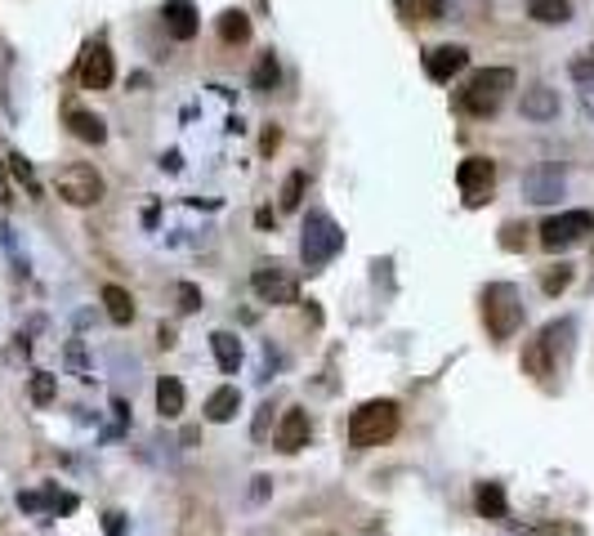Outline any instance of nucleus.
<instances>
[{"mask_svg": "<svg viewBox=\"0 0 594 536\" xmlns=\"http://www.w3.org/2000/svg\"><path fill=\"white\" fill-rule=\"evenodd\" d=\"M456 183H461L465 206H482V201H491V188H496V161H491V156H465V161L456 165Z\"/></svg>", "mask_w": 594, "mask_h": 536, "instance_id": "7", "label": "nucleus"}, {"mask_svg": "<svg viewBox=\"0 0 594 536\" xmlns=\"http://www.w3.org/2000/svg\"><path fill=\"white\" fill-rule=\"evenodd\" d=\"M340 246H345L340 224H336L327 210H309V219H304V237H300V260H304V268H309V272L327 268L336 255H340Z\"/></svg>", "mask_w": 594, "mask_h": 536, "instance_id": "3", "label": "nucleus"}, {"mask_svg": "<svg viewBox=\"0 0 594 536\" xmlns=\"http://www.w3.org/2000/svg\"><path fill=\"white\" fill-rule=\"evenodd\" d=\"M304 183H309L304 170H291V174H286V183H282V210H300V201H304Z\"/></svg>", "mask_w": 594, "mask_h": 536, "instance_id": "26", "label": "nucleus"}, {"mask_svg": "<svg viewBox=\"0 0 594 536\" xmlns=\"http://www.w3.org/2000/svg\"><path fill=\"white\" fill-rule=\"evenodd\" d=\"M241 406V394L233 389V385H224V389H215L211 398H206V415L215 420V424H224V420H233Z\"/></svg>", "mask_w": 594, "mask_h": 536, "instance_id": "20", "label": "nucleus"}, {"mask_svg": "<svg viewBox=\"0 0 594 536\" xmlns=\"http://www.w3.org/2000/svg\"><path fill=\"white\" fill-rule=\"evenodd\" d=\"M157 344L170 349V344H175V326H161V331H157Z\"/></svg>", "mask_w": 594, "mask_h": 536, "instance_id": "35", "label": "nucleus"}, {"mask_svg": "<svg viewBox=\"0 0 594 536\" xmlns=\"http://www.w3.org/2000/svg\"><path fill=\"white\" fill-rule=\"evenodd\" d=\"M104 304H108V317L117 326H130L134 322V299H130L125 286H104Z\"/></svg>", "mask_w": 594, "mask_h": 536, "instance_id": "22", "label": "nucleus"}, {"mask_svg": "<svg viewBox=\"0 0 594 536\" xmlns=\"http://www.w3.org/2000/svg\"><path fill=\"white\" fill-rule=\"evenodd\" d=\"M9 170H14V174H18V179H22V183H27V188H32V192H36V179H32V165H27V161H22V156H18V152H14V156H9Z\"/></svg>", "mask_w": 594, "mask_h": 536, "instance_id": "31", "label": "nucleus"}, {"mask_svg": "<svg viewBox=\"0 0 594 536\" xmlns=\"http://www.w3.org/2000/svg\"><path fill=\"white\" fill-rule=\"evenodd\" d=\"M568 286H572V264H554L545 277H541V290H545V295H563Z\"/></svg>", "mask_w": 594, "mask_h": 536, "instance_id": "27", "label": "nucleus"}, {"mask_svg": "<svg viewBox=\"0 0 594 536\" xmlns=\"http://www.w3.org/2000/svg\"><path fill=\"white\" fill-rule=\"evenodd\" d=\"M572 81H581V85H594V58H572Z\"/></svg>", "mask_w": 594, "mask_h": 536, "instance_id": "30", "label": "nucleus"}, {"mask_svg": "<svg viewBox=\"0 0 594 536\" xmlns=\"http://www.w3.org/2000/svg\"><path fill=\"white\" fill-rule=\"evenodd\" d=\"M54 394H58V385H54V376H32V402L36 406H45V402H54Z\"/></svg>", "mask_w": 594, "mask_h": 536, "instance_id": "28", "label": "nucleus"}, {"mask_svg": "<svg viewBox=\"0 0 594 536\" xmlns=\"http://www.w3.org/2000/svg\"><path fill=\"white\" fill-rule=\"evenodd\" d=\"M465 63H470V49H465V45H434V49L425 54V72H429V81H438V85H447L456 72H465Z\"/></svg>", "mask_w": 594, "mask_h": 536, "instance_id": "11", "label": "nucleus"}, {"mask_svg": "<svg viewBox=\"0 0 594 536\" xmlns=\"http://www.w3.org/2000/svg\"><path fill=\"white\" fill-rule=\"evenodd\" d=\"M554 340H559V322H550L536 340H527V349H523V371L527 376H536V380L554 376Z\"/></svg>", "mask_w": 594, "mask_h": 536, "instance_id": "9", "label": "nucleus"}, {"mask_svg": "<svg viewBox=\"0 0 594 536\" xmlns=\"http://www.w3.org/2000/svg\"><path fill=\"white\" fill-rule=\"evenodd\" d=\"M309 438H313L309 411L291 406V411L282 415V424H277V447H282V451H304V447H309Z\"/></svg>", "mask_w": 594, "mask_h": 536, "instance_id": "13", "label": "nucleus"}, {"mask_svg": "<svg viewBox=\"0 0 594 536\" xmlns=\"http://www.w3.org/2000/svg\"><path fill=\"white\" fill-rule=\"evenodd\" d=\"M482 322L496 340H509L518 326H523V299L509 281H491L482 290Z\"/></svg>", "mask_w": 594, "mask_h": 536, "instance_id": "4", "label": "nucleus"}, {"mask_svg": "<svg viewBox=\"0 0 594 536\" xmlns=\"http://www.w3.org/2000/svg\"><path fill=\"white\" fill-rule=\"evenodd\" d=\"M268 415H273V406H259V420H255V438H264V433H268Z\"/></svg>", "mask_w": 594, "mask_h": 536, "instance_id": "34", "label": "nucleus"}, {"mask_svg": "<svg viewBox=\"0 0 594 536\" xmlns=\"http://www.w3.org/2000/svg\"><path fill=\"white\" fill-rule=\"evenodd\" d=\"M586 233H594L590 210H563V215H550V219L541 224V246H545V251H568V246H577Z\"/></svg>", "mask_w": 594, "mask_h": 536, "instance_id": "6", "label": "nucleus"}, {"mask_svg": "<svg viewBox=\"0 0 594 536\" xmlns=\"http://www.w3.org/2000/svg\"><path fill=\"white\" fill-rule=\"evenodd\" d=\"M54 188H58V197H63L68 206H94V201L104 197V179H99V170L86 165V161L63 165L58 179H54Z\"/></svg>", "mask_w": 594, "mask_h": 536, "instance_id": "5", "label": "nucleus"}, {"mask_svg": "<svg viewBox=\"0 0 594 536\" xmlns=\"http://www.w3.org/2000/svg\"><path fill=\"white\" fill-rule=\"evenodd\" d=\"M220 36H224L229 45H246V40H250V18H246L241 9H224V13H220Z\"/></svg>", "mask_w": 594, "mask_h": 536, "instance_id": "23", "label": "nucleus"}, {"mask_svg": "<svg viewBox=\"0 0 594 536\" xmlns=\"http://www.w3.org/2000/svg\"><path fill=\"white\" fill-rule=\"evenodd\" d=\"M509 90H514V72H509V67H482V72H474V76L461 85L456 108H461L465 117H496V108L505 103Z\"/></svg>", "mask_w": 594, "mask_h": 536, "instance_id": "1", "label": "nucleus"}, {"mask_svg": "<svg viewBox=\"0 0 594 536\" xmlns=\"http://www.w3.org/2000/svg\"><path fill=\"white\" fill-rule=\"evenodd\" d=\"M523 117H527V121H554V117H559V94L545 90V85L523 90Z\"/></svg>", "mask_w": 594, "mask_h": 536, "instance_id": "15", "label": "nucleus"}, {"mask_svg": "<svg viewBox=\"0 0 594 536\" xmlns=\"http://www.w3.org/2000/svg\"><path fill=\"white\" fill-rule=\"evenodd\" d=\"M398 13L407 22H438L443 18V0H398Z\"/></svg>", "mask_w": 594, "mask_h": 536, "instance_id": "24", "label": "nucleus"}, {"mask_svg": "<svg viewBox=\"0 0 594 536\" xmlns=\"http://www.w3.org/2000/svg\"><path fill=\"white\" fill-rule=\"evenodd\" d=\"M76 76H81V85H86V90H108V85H112V76H117V67H112V49H108L104 40H90V45L81 49Z\"/></svg>", "mask_w": 594, "mask_h": 536, "instance_id": "8", "label": "nucleus"}, {"mask_svg": "<svg viewBox=\"0 0 594 536\" xmlns=\"http://www.w3.org/2000/svg\"><path fill=\"white\" fill-rule=\"evenodd\" d=\"M250 286H255V295H259L264 304H295V281H291V277L282 272V264L255 268Z\"/></svg>", "mask_w": 594, "mask_h": 536, "instance_id": "10", "label": "nucleus"}, {"mask_svg": "<svg viewBox=\"0 0 594 536\" xmlns=\"http://www.w3.org/2000/svg\"><path fill=\"white\" fill-rule=\"evenodd\" d=\"M277 143H282V130H277V126H268V130H264V138H259L264 156H268V152H277Z\"/></svg>", "mask_w": 594, "mask_h": 536, "instance_id": "32", "label": "nucleus"}, {"mask_svg": "<svg viewBox=\"0 0 594 536\" xmlns=\"http://www.w3.org/2000/svg\"><path fill=\"white\" fill-rule=\"evenodd\" d=\"M559 192H563L559 170H527V174H523V197H527V201H554Z\"/></svg>", "mask_w": 594, "mask_h": 536, "instance_id": "16", "label": "nucleus"}, {"mask_svg": "<svg viewBox=\"0 0 594 536\" xmlns=\"http://www.w3.org/2000/svg\"><path fill=\"white\" fill-rule=\"evenodd\" d=\"M282 81V67H277V54L268 49V54H259V63H255V76H250V90H273Z\"/></svg>", "mask_w": 594, "mask_h": 536, "instance_id": "25", "label": "nucleus"}, {"mask_svg": "<svg viewBox=\"0 0 594 536\" xmlns=\"http://www.w3.org/2000/svg\"><path fill=\"white\" fill-rule=\"evenodd\" d=\"M175 295H179V313H193V308H202V290H197L193 281H179V286H175Z\"/></svg>", "mask_w": 594, "mask_h": 536, "instance_id": "29", "label": "nucleus"}, {"mask_svg": "<svg viewBox=\"0 0 594 536\" xmlns=\"http://www.w3.org/2000/svg\"><path fill=\"white\" fill-rule=\"evenodd\" d=\"M211 349H215V362H220V371H238L241 367V340L233 335V331H215L211 335Z\"/></svg>", "mask_w": 594, "mask_h": 536, "instance_id": "18", "label": "nucleus"}, {"mask_svg": "<svg viewBox=\"0 0 594 536\" xmlns=\"http://www.w3.org/2000/svg\"><path fill=\"white\" fill-rule=\"evenodd\" d=\"M63 121H68V130L76 134L81 143H104L108 138V126H104V117H94V112H86V108H68L63 112Z\"/></svg>", "mask_w": 594, "mask_h": 536, "instance_id": "14", "label": "nucleus"}, {"mask_svg": "<svg viewBox=\"0 0 594 536\" xmlns=\"http://www.w3.org/2000/svg\"><path fill=\"white\" fill-rule=\"evenodd\" d=\"M161 18H166V31H170L175 40H193L197 27H202L193 0H166V4H161Z\"/></svg>", "mask_w": 594, "mask_h": 536, "instance_id": "12", "label": "nucleus"}, {"mask_svg": "<svg viewBox=\"0 0 594 536\" xmlns=\"http://www.w3.org/2000/svg\"><path fill=\"white\" fill-rule=\"evenodd\" d=\"M523 9H527V18H536V22H545V27L572 22V4H568V0H527Z\"/></svg>", "mask_w": 594, "mask_h": 536, "instance_id": "17", "label": "nucleus"}, {"mask_svg": "<svg viewBox=\"0 0 594 536\" xmlns=\"http://www.w3.org/2000/svg\"><path fill=\"white\" fill-rule=\"evenodd\" d=\"M393 433H398V402H389V398L362 402L354 415H349V447H357V451L380 447Z\"/></svg>", "mask_w": 594, "mask_h": 536, "instance_id": "2", "label": "nucleus"}, {"mask_svg": "<svg viewBox=\"0 0 594 536\" xmlns=\"http://www.w3.org/2000/svg\"><path fill=\"white\" fill-rule=\"evenodd\" d=\"M104 532L121 536V532H125V519H121V514H104Z\"/></svg>", "mask_w": 594, "mask_h": 536, "instance_id": "33", "label": "nucleus"}, {"mask_svg": "<svg viewBox=\"0 0 594 536\" xmlns=\"http://www.w3.org/2000/svg\"><path fill=\"white\" fill-rule=\"evenodd\" d=\"M157 411H161L166 420H175V415L184 411V385H179L175 376H161V380H157Z\"/></svg>", "mask_w": 594, "mask_h": 536, "instance_id": "21", "label": "nucleus"}, {"mask_svg": "<svg viewBox=\"0 0 594 536\" xmlns=\"http://www.w3.org/2000/svg\"><path fill=\"white\" fill-rule=\"evenodd\" d=\"M474 505H478V514H482V519L500 523V519H505V487H500V483H478Z\"/></svg>", "mask_w": 594, "mask_h": 536, "instance_id": "19", "label": "nucleus"}]
</instances>
